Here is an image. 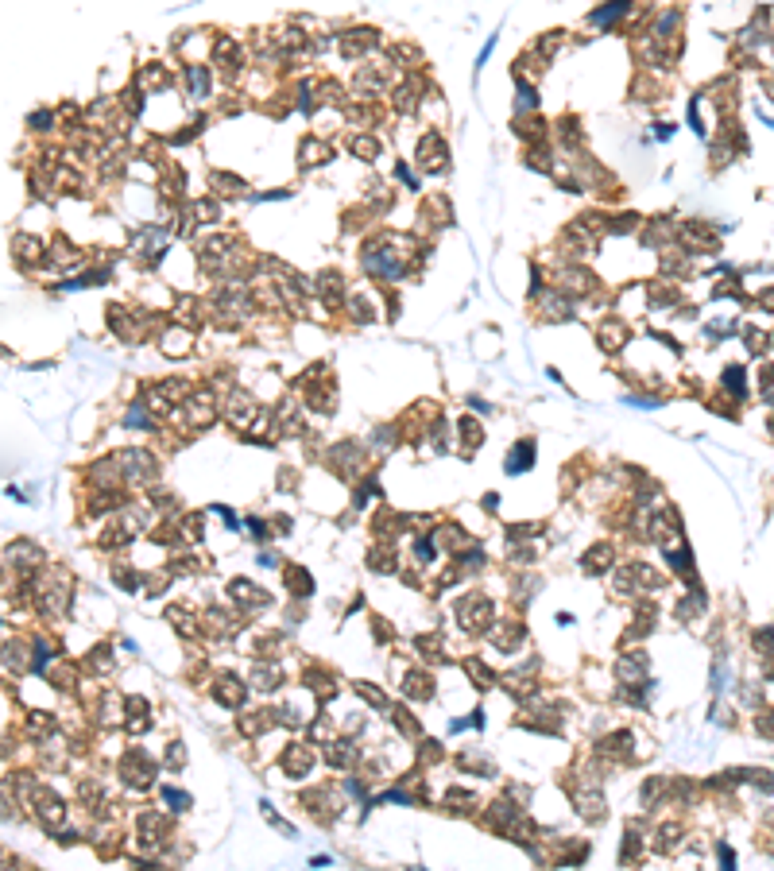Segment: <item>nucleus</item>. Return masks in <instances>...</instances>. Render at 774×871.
Here are the masks:
<instances>
[{
    "instance_id": "2",
    "label": "nucleus",
    "mask_w": 774,
    "mask_h": 871,
    "mask_svg": "<svg viewBox=\"0 0 774 871\" xmlns=\"http://www.w3.org/2000/svg\"><path fill=\"white\" fill-rule=\"evenodd\" d=\"M619 12H628V4H616V8H608V12H597L592 20H597V23H608V20H616Z\"/></svg>"
},
{
    "instance_id": "1",
    "label": "nucleus",
    "mask_w": 774,
    "mask_h": 871,
    "mask_svg": "<svg viewBox=\"0 0 774 871\" xmlns=\"http://www.w3.org/2000/svg\"><path fill=\"white\" fill-rule=\"evenodd\" d=\"M530 457H534V450H530V441H527V446L515 450V457H507V472H527Z\"/></svg>"
},
{
    "instance_id": "4",
    "label": "nucleus",
    "mask_w": 774,
    "mask_h": 871,
    "mask_svg": "<svg viewBox=\"0 0 774 871\" xmlns=\"http://www.w3.org/2000/svg\"><path fill=\"white\" fill-rule=\"evenodd\" d=\"M720 860H724V871H732V863H735V860H732V852H728V848H720Z\"/></svg>"
},
{
    "instance_id": "3",
    "label": "nucleus",
    "mask_w": 774,
    "mask_h": 871,
    "mask_svg": "<svg viewBox=\"0 0 774 871\" xmlns=\"http://www.w3.org/2000/svg\"><path fill=\"white\" fill-rule=\"evenodd\" d=\"M167 802H171V805H178V810H186V805H190V798H186V794H178V790H171V786H167Z\"/></svg>"
}]
</instances>
